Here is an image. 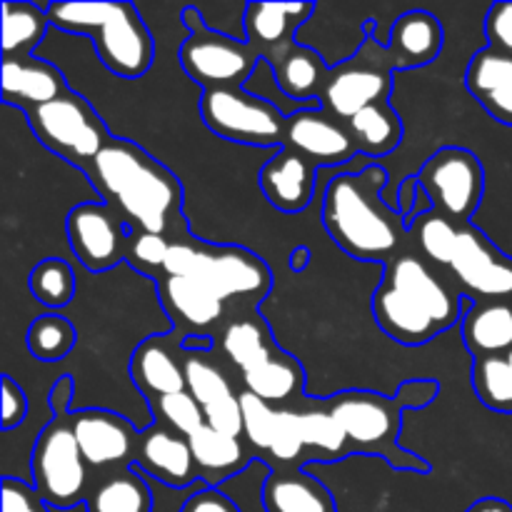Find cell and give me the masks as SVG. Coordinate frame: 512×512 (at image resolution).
<instances>
[{
	"label": "cell",
	"mask_w": 512,
	"mask_h": 512,
	"mask_svg": "<svg viewBox=\"0 0 512 512\" xmlns=\"http://www.w3.org/2000/svg\"><path fill=\"white\" fill-rule=\"evenodd\" d=\"M85 173L130 230L168 238L175 220H183L178 178L130 140H110Z\"/></svg>",
	"instance_id": "obj_1"
},
{
	"label": "cell",
	"mask_w": 512,
	"mask_h": 512,
	"mask_svg": "<svg viewBox=\"0 0 512 512\" xmlns=\"http://www.w3.org/2000/svg\"><path fill=\"white\" fill-rule=\"evenodd\" d=\"M388 173L368 165L360 173L335 175L325 190L323 223L335 245L355 260L380 263L398 250L405 220L383 200Z\"/></svg>",
	"instance_id": "obj_2"
},
{
	"label": "cell",
	"mask_w": 512,
	"mask_h": 512,
	"mask_svg": "<svg viewBox=\"0 0 512 512\" xmlns=\"http://www.w3.org/2000/svg\"><path fill=\"white\" fill-rule=\"evenodd\" d=\"M375 323L403 345H425L463 320V298L453 293L415 255H400L388 265L383 285L373 295Z\"/></svg>",
	"instance_id": "obj_3"
},
{
	"label": "cell",
	"mask_w": 512,
	"mask_h": 512,
	"mask_svg": "<svg viewBox=\"0 0 512 512\" xmlns=\"http://www.w3.org/2000/svg\"><path fill=\"white\" fill-rule=\"evenodd\" d=\"M435 380H410L393 398L370 393V390H345L325 403L348 438V455H383L393 468L428 473V463L420 455L408 453L398 445L403 410L425 408L438 395Z\"/></svg>",
	"instance_id": "obj_4"
},
{
	"label": "cell",
	"mask_w": 512,
	"mask_h": 512,
	"mask_svg": "<svg viewBox=\"0 0 512 512\" xmlns=\"http://www.w3.org/2000/svg\"><path fill=\"white\" fill-rule=\"evenodd\" d=\"M50 25L88 35L100 63L120 78H140L155 55L153 35L130 3H50Z\"/></svg>",
	"instance_id": "obj_5"
},
{
	"label": "cell",
	"mask_w": 512,
	"mask_h": 512,
	"mask_svg": "<svg viewBox=\"0 0 512 512\" xmlns=\"http://www.w3.org/2000/svg\"><path fill=\"white\" fill-rule=\"evenodd\" d=\"M73 383L70 378H60L50 393V403L55 408V418L40 433L33 448L30 468H33V488L48 505L68 510L80 500H88V463H85L80 445L75 440L70 425L68 400Z\"/></svg>",
	"instance_id": "obj_6"
},
{
	"label": "cell",
	"mask_w": 512,
	"mask_h": 512,
	"mask_svg": "<svg viewBox=\"0 0 512 512\" xmlns=\"http://www.w3.org/2000/svg\"><path fill=\"white\" fill-rule=\"evenodd\" d=\"M35 138L68 163L88 170L110 143V133L83 95L68 90L40 108L23 110Z\"/></svg>",
	"instance_id": "obj_7"
},
{
	"label": "cell",
	"mask_w": 512,
	"mask_h": 512,
	"mask_svg": "<svg viewBox=\"0 0 512 512\" xmlns=\"http://www.w3.org/2000/svg\"><path fill=\"white\" fill-rule=\"evenodd\" d=\"M183 18L190 35L180 45V65L190 80L203 85L205 90L245 88L260 63L258 53L233 35L210 30L200 20V10L193 5L185 8Z\"/></svg>",
	"instance_id": "obj_8"
},
{
	"label": "cell",
	"mask_w": 512,
	"mask_h": 512,
	"mask_svg": "<svg viewBox=\"0 0 512 512\" xmlns=\"http://www.w3.org/2000/svg\"><path fill=\"white\" fill-rule=\"evenodd\" d=\"M200 115L215 135L233 143L270 148L285 143L288 118L245 88L205 90L200 98Z\"/></svg>",
	"instance_id": "obj_9"
},
{
	"label": "cell",
	"mask_w": 512,
	"mask_h": 512,
	"mask_svg": "<svg viewBox=\"0 0 512 512\" xmlns=\"http://www.w3.org/2000/svg\"><path fill=\"white\" fill-rule=\"evenodd\" d=\"M418 183L433 200L435 213L465 225L478 210L485 173L475 153L465 148H440L418 173Z\"/></svg>",
	"instance_id": "obj_10"
},
{
	"label": "cell",
	"mask_w": 512,
	"mask_h": 512,
	"mask_svg": "<svg viewBox=\"0 0 512 512\" xmlns=\"http://www.w3.org/2000/svg\"><path fill=\"white\" fill-rule=\"evenodd\" d=\"M448 268L475 300H512V258L470 223L460 225Z\"/></svg>",
	"instance_id": "obj_11"
},
{
	"label": "cell",
	"mask_w": 512,
	"mask_h": 512,
	"mask_svg": "<svg viewBox=\"0 0 512 512\" xmlns=\"http://www.w3.org/2000/svg\"><path fill=\"white\" fill-rule=\"evenodd\" d=\"M390 68L393 65L368 58L365 50H360L343 65L328 70V78L318 95L320 108L335 115L340 123H348L368 105L388 103Z\"/></svg>",
	"instance_id": "obj_12"
},
{
	"label": "cell",
	"mask_w": 512,
	"mask_h": 512,
	"mask_svg": "<svg viewBox=\"0 0 512 512\" xmlns=\"http://www.w3.org/2000/svg\"><path fill=\"white\" fill-rule=\"evenodd\" d=\"M193 278L203 280L220 300H263L268 295L273 275L265 260L238 245L200 243L198 270Z\"/></svg>",
	"instance_id": "obj_13"
},
{
	"label": "cell",
	"mask_w": 512,
	"mask_h": 512,
	"mask_svg": "<svg viewBox=\"0 0 512 512\" xmlns=\"http://www.w3.org/2000/svg\"><path fill=\"white\" fill-rule=\"evenodd\" d=\"M133 230L103 203H80L68 215V240L75 258L93 273L115 268L128 253Z\"/></svg>",
	"instance_id": "obj_14"
},
{
	"label": "cell",
	"mask_w": 512,
	"mask_h": 512,
	"mask_svg": "<svg viewBox=\"0 0 512 512\" xmlns=\"http://www.w3.org/2000/svg\"><path fill=\"white\" fill-rule=\"evenodd\" d=\"M70 425L85 463L93 468H108L128 460L135 463L140 435L123 415L98 408L78 410L70 413Z\"/></svg>",
	"instance_id": "obj_15"
},
{
	"label": "cell",
	"mask_w": 512,
	"mask_h": 512,
	"mask_svg": "<svg viewBox=\"0 0 512 512\" xmlns=\"http://www.w3.org/2000/svg\"><path fill=\"white\" fill-rule=\"evenodd\" d=\"M283 145L308 158L313 165H345L358 153L348 125L323 108H308L290 115Z\"/></svg>",
	"instance_id": "obj_16"
},
{
	"label": "cell",
	"mask_w": 512,
	"mask_h": 512,
	"mask_svg": "<svg viewBox=\"0 0 512 512\" xmlns=\"http://www.w3.org/2000/svg\"><path fill=\"white\" fill-rule=\"evenodd\" d=\"M313 3H248L245 5V43L270 68L280 63L295 45L293 35L313 15Z\"/></svg>",
	"instance_id": "obj_17"
},
{
	"label": "cell",
	"mask_w": 512,
	"mask_h": 512,
	"mask_svg": "<svg viewBox=\"0 0 512 512\" xmlns=\"http://www.w3.org/2000/svg\"><path fill=\"white\" fill-rule=\"evenodd\" d=\"M135 468L170 488H188L200 480L190 440L160 423L140 435Z\"/></svg>",
	"instance_id": "obj_18"
},
{
	"label": "cell",
	"mask_w": 512,
	"mask_h": 512,
	"mask_svg": "<svg viewBox=\"0 0 512 512\" xmlns=\"http://www.w3.org/2000/svg\"><path fill=\"white\" fill-rule=\"evenodd\" d=\"M315 170L318 165L308 158L290 148H280L260 170V188L278 210L300 213L313 200Z\"/></svg>",
	"instance_id": "obj_19"
},
{
	"label": "cell",
	"mask_w": 512,
	"mask_h": 512,
	"mask_svg": "<svg viewBox=\"0 0 512 512\" xmlns=\"http://www.w3.org/2000/svg\"><path fill=\"white\" fill-rule=\"evenodd\" d=\"M158 293L175 330L185 335L205 333L223 318V300L198 278H158Z\"/></svg>",
	"instance_id": "obj_20"
},
{
	"label": "cell",
	"mask_w": 512,
	"mask_h": 512,
	"mask_svg": "<svg viewBox=\"0 0 512 512\" xmlns=\"http://www.w3.org/2000/svg\"><path fill=\"white\" fill-rule=\"evenodd\" d=\"M65 75L55 65L33 58L3 60V100L8 105L30 110L48 105L68 93Z\"/></svg>",
	"instance_id": "obj_21"
},
{
	"label": "cell",
	"mask_w": 512,
	"mask_h": 512,
	"mask_svg": "<svg viewBox=\"0 0 512 512\" xmlns=\"http://www.w3.org/2000/svg\"><path fill=\"white\" fill-rule=\"evenodd\" d=\"M463 340L478 358H493L512 350V300L463 298Z\"/></svg>",
	"instance_id": "obj_22"
},
{
	"label": "cell",
	"mask_w": 512,
	"mask_h": 512,
	"mask_svg": "<svg viewBox=\"0 0 512 512\" xmlns=\"http://www.w3.org/2000/svg\"><path fill=\"white\" fill-rule=\"evenodd\" d=\"M465 83L473 98L498 123L512 125V55L488 45L473 55Z\"/></svg>",
	"instance_id": "obj_23"
},
{
	"label": "cell",
	"mask_w": 512,
	"mask_h": 512,
	"mask_svg": "<svg viewBox=\"0 0 512 512\" xmlns=\"http://www.w3.org/2000/svg\"><path fill=\"white\" fill-rule=\"evenodd\" d=\"M443 50V28L438 18L425 10H410L393 23L388 55L395 68H420L433 63Z\"/></svg>",
	"instance_id": "obj_24"
},
{
	"label": "cell",
	"mask_w": 512,
	"mask_h": 512,
	"mask_svg": "<svg viewBox=\"0 0 512 512\" xmlns=\"http://www.w3.org/2000/svg\"><path fill=\"white\" fill-rule=\"evenodd\" d=\"M130 375L148 398H163V395L188 390L183 363L175 360L173 350L165 345V338L160 335H153L135 348L133 360H130Z\"/></svg>",
	"instance_id": "obj_25"
},
{
	"label": "cell",
	"mask_w": 512,
	"mask_h": 512,
	"mask_svg": "<svg viewBox=\"0 0 512 512\" xmlns=\"http://www.w3.org/2000/svg\"><path fill=\"white\" fill-rule=\"evenodd\" d=\"M268 512H335L333 495L305 470H275L263 488Z\"/></svg>",
	"instance_id": "obj_26"
},
{
	"label": "cell",
	"mask_w": 512,
	"mask_h": 512,
	"mask_svg": "<svg viewBox=\"0 0 512 512\" xmlns=\"http://www.w3.org/2000/svg\"><path fill=\"white\" fill-rule=\"evenodd\" d=\"M188 440L190 448H193L195 463H198L200 480L208 488L225 483V480L238 475L250 463V453L240 443V438H230V435L218 433V430L208 428V425H203Z\"/></svg>",
	"instance_id": "obj_27"
},
{
	"label": "cell",
	"mask_w": 512,
	"mask_h": 512,
	"mask_svg": "<svg viewBox=\"0 0 512 512\" xmlns=\"http://www.w3.org/2000/svg\"><path fill=\"white\" fill-rule=\"evenodd\" d=\"M243 383L245 393L255 395V398L278 408V405L290 403V400H295L303 393L305 375L298 360L280 350L268 363L243 373Z\"/></svg>",
	"instance_id": "obj_28"
},
{
	"label": "cell",
	"mask_w": 512,
	"mask_h": 512,
	"mask_svg": "<svg viewBox=\"0 0 512 512\" xmlns=\"http://www.w3.org/2000/svg\"><path fill=\"white\" fill-rule=\"evenodd\" d=\"M273 70L280 90L290 100H295V103H315L330 68L323 63L320 53L295 43L290 53Z\"/></svg>",
	"instance_id": "obj_29"
},
{
	"label": "cell",
	"mask_w": 512,
	"mask_h": 512,
	"mask_svg": "<svg viewBox=\"0 0 512 512\" xmlns=\"http://www.w3.org/2000/svg\"><path fill=\"white\" fill-rule=\"evenodd\" d=\"M345 125H348L355 148L368 158L388 155L390 150L398 148L400 138H403V123L388 103L368 105Z\"/></svg>",
	"instance_id": "obj_30"
},
{
	"label": "cell",
	"mask_w": 512,
	"mask_h": 512,
	"mask_svg": "<svg viewBox=\"0 0 512 512\" xmlns=\"http://www.w3.org/2000/svg\"><path fill=\"white\" fill-rule=\"evenodd\" d=\"M223 353L235 368L248 373V370L268 363L273 355L280 353V348L273 343V335L263 318H243L225 328Z\"/></svg>",
	"instance_id": "obj_31"
},
{
	"label": "cell",
	"mask_w": 512,
	"mask_h": 512,
	"mask_svg": "<svg viewBox=\"0 0 512 512\" xmlns=\"http://www.w3.org/2000/svg\"><path fill=\"white\" fill-rule=\"evenodd\" d=\"M88 512H153V495L143 475L120 470L88 493Z\"/></svg>",
	"instance_id": "obj_32"
},
{
	"label": "cell",
	"mask_w": 512,
	"mask_h": 512,
	"mask_svg": "<svg viewBox=\"0 0 512 512\" xmlns=\"http://www.w3.org/2000/svg\"><path fill=\"white\" fill-rule=\"evenodd\" d=\"M50 18L33 3H3V53L5 58H28L48 33Z\"/></svg>",
	"instance_id": "obj_33"
},
{
	"label": "cell",
	"mask_w": 512,
	"mask_h": 512,
	"mask_svg": "<svg viewBox=\"0 0 512 512\" xmlns=\"http://www.w3.org/2000/svg\"><path fill=\"white\" fill-rule=\"evenodd\" d=\"M298 423L300 435H303L305 450H315L320 453L323 463H333L348 455V438L345 430L340 428L338 420L330 415L325 408H305L298 410Z\"/></svg>",
	"instance_id": "obj_34"
},
{
	"label": "cell",
	"mask_w": 512,
	"mask_h": 512,
	"mask_svg": "<svg viewBox=\"0 0 512 512\" xmlns=\"http://www.w3.org/2000/svg\"><path fill=\"white\" fill-rule=\"evenodd\" d=\"M473 388L485 408L512 413V350L505 355L475 360Z\"/></svg>",
	"instance_id": "obj_35"
},
{
	"label": "cell",
	"mask_w": 512,
	"mask_h": 512,
	"mask_svg": "<svg viewBox=\"0 0 512 512\" xmlns=\"http://www.w3.org/2000/svg\"><path fill=\"white\" fill-rule=\"evenodd\" d=\"M183 370L185 383H188V393L200 403V408H210L223 400L233 398L235 390L230 380L225 378L223 370L208 360L203 350H185L183 348Z\"/></svg>",
	"instance_id": "obj_36"
},
{
	"label": "cell",
	"mask_w": 512,
	"mask_h": 512,
	"mask_svg": "<svg viewBox=\"0 0 512 512\" xmlns=\"http://www.w3.org/2000/svg\"><path fill=\"white\" fill-rule=\"evenodd\" d=\"M30 293L45 308H65L75 295L73 268L60 258L40 260L30 273Z\"/></svg>",
	"instance_id": "obj_37"
},
{
	"label": "cell",
	"mask_w": 512,
	"mask_h": 512,
	"mask_svg": "<svg viewBox=\"0 0 512 512\" xmlns=\"http://www.w3.org/2000/svg\"><path fill=\"white\" fill-rule=\"evenodd\" d=\"M75 328L63 315H40L28 330V350L40 363H58L73 350Z\"/></svg>",
	"instance_id": "obj_38"
},
{
	"label": "cell",
	"mask_w": 512,
	"mask_h": 512,
	"mask_svg": "<svg viewBox=\"0 0 512 512\" xmlns=\"http://www.w3.org/2000/svg\"><path fill=\"white\" fill-rule=\"evenodd\" d=\"M153 415L160 425L175 430L183 438H193L205 425V413L198 400L185 390V393L163 395V398H150Z\"/></svg>",
	"instance_id": "obj_39"
},
{
	"label": "cell",
	"mask_w": 512,
	"mask_h": 512,
	"mask_svg": "<svg viewBox=\"0 0 512 512\" xmlns=\"http://www.w3.org/2000/svg\"><path fill=\"white\" fill-rule=\"evenodd\" d=\"M413 238L418 240L420 250L425 253V258H430L438 265H448L453 258L455 240H458L460 225H455L453 220H448L440 213H428L420 220L413 223Z\"/></svg>",
	"instance_id": "obj_40"
},
{
	"label": "cell",
	"mask_w": 512,
	"mask_h": 512,
	"mask_svg": "<svg viewBox=\"0 0 512 512\" xmlns=\"http://www.w3.org/2000/svg\"><path fill=\"white\" fill-rule=\"evenodd\" d=\"M240 408H243V435L253 448L268 453L275 438V428H278L280 408L268 405L250 393H240Z\"/></svg>",
	"instance_id": "obj_41"
},
{
	"label": "cell",
	"mask_w": 512,
	"mask_h": 512,
	"mask_svg": "<svg viewBox=\"0 0 512 512\" xmlns=\"http://www.w3.org/2000/svg\"><path fill=\"white\" fill-rule=\"evenodd\" d=\"M170 245L173 243H170L165 235L133 230L128 238V253H125V260H128L133 268H138L140 273L163 275V265H165V258H168Z\"/></svg>",
	"instance_id": "obj_42"
},
{
	"label": "cell",
	"mask_w": 512,
	"mask_h": 512,
	"mask_svg": "<svg viewBox=\"0 0 512 512\" xmlns=\"http://www.w3.org/2000/svg\"><path fill=\"white\" fill-rule=\"evenodd\" d=\"M305 443L303 435H300V423H298V410L280 408L278 428H275L273 445H270L268 455L273 460H280L285 465H293L303 458Z\"/></svg>",
	"instance_id": "obj_43"
},
{
	"label": "cell",
	"mask_w": 512,
	"mask_h": 512,
	"mask_svg": "<svg viewBox=\"0 0 512 512\" xmlns=\"http://www.w3.org/2000/svg\"><path fill=\"white\" fill-rule=\"evenodd\" d=\"M205 425L218 433L230 435V438H240L243 435V408H240V395L223 400L218 405H210L203 410Z\"/></svg>",
	"instance_id": "obj_44"
},
{
	"label": "cell",
	"mask_w": 512,
	"mask_h": 512,
	"mask_svg": "<svg viewBox=\"0 0 512 512\" xmlns=\"http://www.w3.org/2000/svg\"><path fill=\"white\" fill-rule=\"evenodd\" d=\"M3 512H50L48 503L38 495L33 485L23 480H3Z\"/></svg>",
	"instance_id": "obj_45"
},
{
	"label": "cell",
	"mask_w": 512,
	"mask_h": 512,
	"mask_svg": "<svg viewBox=\"0 0 512 512\" xmlns=\"http://www.w3.org/2000/svg\"><path fill=\"white\" fill-rule=\"evenodd\" d=\"M485 35L490 48L512 55V0L510 3H495L485 15Z\"/></svg>",
	"instance_id": "obj_46"
},
{
	"label": "cell",
	"mask_w": 512,
	"mask_h": 512,
	"mask_svg": "<svg viewBox=\"0 0 512 512\" xmlns=\"http://www.w3.org/2000/svg\"><path fill=\"white\" fill-rule=\"evenodd\" d=\"M200 260V245L188 243V240H175L165 258L163 275L160 278H193L198 270Z\"/></svg>",
	"instance_id": "obj_47"
},
{
	"label": "cell",
	"mask_w": 512,
	"mask_h": 512,
	"mask_svg": "<svg viewBox=\"0 0 512 512\" xmlns=\"http://www.w3.org/2000/svg\"><path fill=\"white\" fill-rule=\"evenodd\" d=\"M28 413V398L10 375L3 378V430H13Z\"/></svg>",
	"instance_id": "obj_48"
},
{
	"label": "cell",
	"mask_w": 512,
	"mask_h": 512,
	"mask_svg": "<svg viewBox=\"0 0 512 512\" xmlns=\"http://www.w3.org/2000/svg\"><path fill=\"white\" fill-rule=\"evenodd\" d=\"M180 512H240V510L238 505H235L228 495L220 493L218 488H205V490H198L195 495H190Z\"/></svg>",
	"instance_id": "obj_49"
},
{
	"label": "cell",
	"mask_w": 512,
	"mask_h": 512,
	"mask_svg": "<svg viewBox=\"0 0 512 512\" xmlns=\"http://www.w3.org/2000/svg\"><path fill=\"white\" fill-rule=\"evenodd\" d=\"M418 188H420L418 175H413V178L405 180V185H403V188H400V193H398V200H400L398 210H400V215H403V220H408V215L413 213L415 198H418Z\"/></svg>",
	"instance_id": "obj_50"
},
{
	"label": "cell",
	"mask_w": 512,
	"mask_h": 512,
	"mask_svg": "<svg viewBox=\"0 0 512 512\" xmlns=\"http://www.w3.org/2000/svg\"><path fill=\"white\" fill-rule=\"evenodd\" d=\"M465 512H512V505L508 500H500V498H483L478 503L470 505Z\"/></svg>",
	"instance_id": "obj_51"
},
{
	"label": "cell",
	"mask_w": 512,
	"mask_h": 512,
	"mask_svg": "<svg viewBox=\"0 0 512 512\" xmlns=\"http://www.w3.org/2000/svg\"><path fill=\"white\" fill-rule=\"evenodd\" d=\"M305 263H308V250H295V253H293V268L295 270L305 268Z\"/></svg>",
	"instance_id": "obj_52"
}]
</instances>
